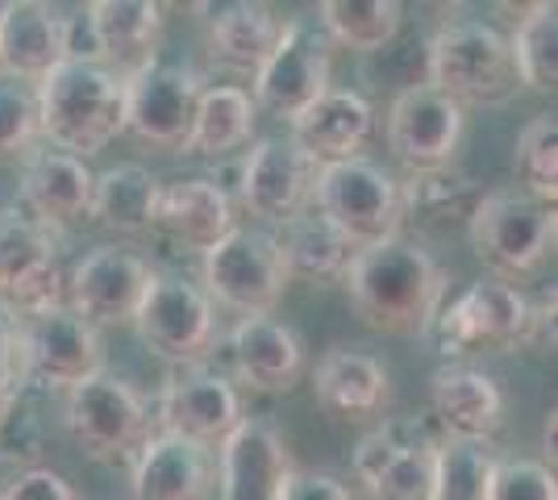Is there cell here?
I'll return each instance as SVG.
<instances>
[{"mask_svg": "<svg viewBox=\"0 0 558 500\" xmlns=\"http://www.w3.org/2000/svg\"><path fill=\"white\" fill-rule=\"evenodd\" d=\"M446 284L450 280L442 263L404 234L354 251L342 271L350 309L363 317V326L404 338L429 333L438 309L446 305Z\"/></svg>", "mask_w": 558, "mask_h": 500, "instance_id": "6da1fadb", "label": "cell"}, {"mask_svg": "<svg viewBox=\"0 0 558 500\" xmlns=\"http://www.w3.org/2000/svg\"><path fill=\"white\" fill-rule=\"evenodd\" d=\"M38 134L54 150H68L75 159L100 155L121 134V72L113 68H84L59 63L38 84Z\"/></svg>", "mask_w": 558, "mask_h": 500, "instance_id": "7a4b0ae2", "label": "cell"}, {"mask_svg": "<svg viewBox=\"0 0 558 500\" xmlns=\"http://www.w3.org/2000/svg\"><path fill=\"white\" fill-rule=\"evenodd\" d=\"M425 84L463 105H500L517 93L509 38L484 22H446L425 47Z\"/></svg>", "mask_w": 558, "mask_h": 500, "instance_id": "3957f363", "label": "cell"}, {"mask_svg": "<svg viewBox=\"0 0 558 500\" xmlns=\"http://www.w3.org/2000/svg\"><path fill=\"white\" fill-rule=\"evenodd\" d=\"M558 221L555 209L521 188L484 192L466 221V239L475 259L492 271V280H525L555 251Z\"/></svg>", "mask_w": 558, "mask_h": 500, "instance_id": "277c9868", "label": "cell"}, {"mask_svg": "<svg viewBox=\"0 0 558 500\" xmlns=\"http://www.w3.org/2000/svg\"><path fill=\"white\" fill-rule=\"evenodd\" d=\"M313 209L338 225V234L363 251L375 242H388L404 230V209H400V180L392 171L359 155L347 163L317 167L313 180Z\"/></svg>", "mask_w": 558, "mask_h": 500, "instance_id": "5b68a950", "label": "cell"}, {"mask_svg": "<svg viewBox=\"0 0 558 500\" xmlns=\"http://www.w3.org/2000/svg\"><path fill=\"white\" fill-rule=\"evenodd\" d=\"M125 105H121V134L159 150H184L205 80L167 59H146L134 72L121 75Z\"/></svg>", "mask_w": 558, "mask_h": 500, "instance_id": "8992f818", "label": "cell"}, {"mask_svg": "<svg viewBox=\"0 0 558 500\" xmlns=\"http://www.w3.org/2000/svg\"><path fill=\"white\" fill-rule=\"evenodd\" d=\"M63 417L84 454L109 467L134 463L138 447L150 438V413L142 397L125 380H117L113 371H96L84 383L68 388Z\"/></svg>", "mask_w": 558, "mask_h": 500, "instance_id": "52a82bcc", "label": "cell"}, {"mask_svg": "<svg viewBox=\"0 0 558 500\" xmlns=\"http://www.w3.org/2000/svg\"><path fill=\"white\" fill-rule=\"evenodd\" d=\"M205 296L242 313V317H271L279 305L288 276L276 259L271 234L258 225H233L221 242H213L201 259Z\"/></svg>", "mask_w": 558, "mask_h": 500, "instance_id": "ba28073f", "label": "cell"}, {"mask_svg": "<svg viewBox=\"0 0 558 500\" xmlns=\"http://www.w3.org/2000/svg\"><path fill=\"white\" fill-rule=\"evenodd\" d=\"M530 321H534V305L525 292H517L505 280H480L438 309L429 330L438 333V346L446 358L475 355V351H517L530 346Z\"/></svg>", "mask_w": 558, "mask_h": 500, "instance_id": "9c48e42d", "label": "cell"}, {"mask_svg": "<svg viewBox=\"0 0 558 500\" xmlns=\"http://www.w3.org/2000/svg\"><path fill=\"white\" fill-rule=\"evenodd\" d=\"M17 321V346H22V383L43 392H68L88 376L105 371V342L84 317L68 305L13 317Z\"/></svg>", "mask_w": 558, "mask_h": 500, "instance_id": "30bf717a", "label": "cell"}, {"mask_svg": "<svg viewBox=\"0 0 558 500\" xmlns=\"http://www.w3.org/2000/svg\"><path fill=\"white\" fill-rule=\"evenodd\" d=\"M63 263L54 230L9 205L0 209V309L9 317H29L63 305Z\"/></svg>", "mask_w": 558, "mask_h": 500, "instance_id": "8fae6325", "label": "cell"}, {"mask_svg": "<svg viewBox=\"0 0 558 500\" xmlns=\"http://www.w3.org/2000/svg\"><path fill=\"white\" fill-rule=\"evenodd\" d=\"M146 351L167 358L171 367H196L217 346V313L201 284H187L180 276H159L146 288L138 313L130 321Z\"/></svg>", "mask_w": 558, "mask_h": 500, "instance_id": "7c38bea8", "label": "cell"}, {"mask_svg": "<svg viewBox=\"0 0 558 500\" xmlns=\"http://www.w3.org/2000/svg\"><path fill=\"white\" fill-rule=\"evenodd\" d=\"M329 68H333V42L317 22H283L276 50L263 59L255 72V109H267L271 118L292 121L304 109L329 93Z\"/></svg>", "mask_w": 558, "mask_h": 500, "instance_id": "4fadbf2b", "label": "cell"}, {"mask_svg": "<svg viewBox=\"0 0 558 500\" xmlns=\"http://www.w3.org/2000/svg\"><path fill=\"white\" fill-rule=\"evenodd\" d=\"M313 180H317V163L292 138H258L238 159L233 205L276 225L283 217L301 214L304 205H313Z\"/></svg>", "mask_w": 558, "mask_h": 500, "instance_id": "5bb4252c", "label": "cell"}, {"mask_svg": "<svg viewBox=\"0 0 558 500\" xmlns=\"http://www.w3.org/2000/svg\"><path fill=\"white\" fill-rule=\"evenodd\" d=\"M150 280H155V271L146 259L130 255V251H117V246H96L93 255L75 263L63 305L75 317H84L93 330L130 326Z\"/></svg>", "mask_w": 558, "mask_h": 500, "instance_id": "9a60e30c", "label": "cell"}, {"mask_svg": "<svg viewBox=\"0 0 558 500\" xmlns=\"http://www.w3.org/2000/svg\"><path fill=\"white\" fill-rule=\"evenodd\" d=\"M463 109L450 96L434 93L429 84H413L404 93H396L384 134H388V150L400 163L413 171H438L450 167L459 138H463Z\"/></svg>", "mask_w": 558, "mask_h": 500, "instance_id": "2e32d148", "label": "cell"}, {"mask_svg": "<svg viewBox=\"0 0 558 500\" xmlns=\"http://www.w3.org/2000/svg\"><path fill=\"white\" fill-rule=\"evenodd\" d=\"M242 422V397L233 380L213 371L205 363L175 367L159 392V429L180 434L201 447H217Z\"/></svg>", "mask_w": 558, "mask_h": 500, "instance_id": "e0dca14e", "label": "cell"}, {"mask_svg": "<svg viewBox=\"0 0 558 500\" xmlns=\"http://www.w3.org/2000/svg\"><path fill=\"white\" fill-rule=\"evenodd\" d=\"M217 492L221 500H276L279 484L296 472L288 442L271 422L242 417L217 442Z\"/></svg>", "mask_w": 558, "mask_h": 500, "instance_id": "ac0fdd59", "label": "cell"}, {"mask_svg": "<svg viewBox=\"0 0 558 500\" xmlns=\"http://www.w3.org/2000/svg\"><path fill=\"white\" fill-rule=\"evenodd\" d=\"M93 167L75 159L68 150L34 146L22 159V180H17V209L54 225H80L93 217Z\"/></svg>", "mask_w": 558, "mask_h": 500, "instance_id": "d6986e66", "label": "cell"}, {"mask_svg": "<svg viewBox=\"0 0 558 500\" xmlns=\"http://www.w3.org/2000/svg\"><path fill=\"white\" fill-rule=\"evenodd\" d=\"M217 488V454L180 434H150L130 463L134 500H209Z\"/></svg>", "mask_w": 558, "mask_h": 500, "instance_id": "ffe728a7", "label": "cell"}, {"mask_svg": "<svg viewBox=\"0 0 558 500\" xmlns=\"http://www.w3.org/2000/svg\"><path fill=\"white\" fill-rule=\"evenodd\" d=\"M251 392H292L304 376V342L276 317H242L230 333V371Z\"/></svg>", "mask_w": 558, "mask_h": 500, "instance_id": "44dd1931", "label": "cell"}, {"mask_svg": "<svg viewBox=\"0 0 558 500\" xmlns=\"http://www.w3.org/2000/svg\"><path fill=\"white\" fill-rule=\"evenodd\" d=\"M429 401L434 417L446 429V438H463V442H488L505 429L509 401L500 392V383L480 367L463 363H446L429 380Z\"/></svg>", "mask_w": 558, "mask_h": 500, "instance_id": "7402d4cb", "label": "cell"}, {"mask_svg": "<svg viewBox=\"0 0 558 500\" xmlns=\"http://www.w3.org/2000/svg\"><path fill=\"white\" fill-rule=\"evenodd\" d=\"M375 134V109L367 96L350 93V88H329L322 93L301 118L292 121V143L317 167L347 163L359 159L363 146Z\"/></svg>", "mask_w": 558, "mask_h": 500, "instance_id": "603a6c76", "label": "cell"}, {"mask_svg": "<svg viewBox=\"0 0 558 500\" xmlns=\"http://www.w3.org/2000/svg\"><path fill=\"white\" fill-rule=\"evenodd\" d=\"M313 397L338 422H372L392 401L388 367L367 351L338 346L313 371Z\"/></svg>", "mask_w": 558, "mask_h": 500, "instance_id": "cb8c5ba5", "label": "cell"}, {"mask_svg": "<svg viewBox=\"0 0 558 500\" xmlns=\"http://www.w3.org/2000/svg\"><path fill=\"white\" fill-rule=\"evenodd\" d=\"M233 225V200L217 188L205 175H192V180H175V184H163L159 188V200H155V225L167 239H175L180 246H192V251H209L213 242H221Z\"/></svg>", "mask_w": 558, "mask_h": 500, "instance_id": "d4e9b609", "label": "cell"}, {"mask_svg": "<svg viewBox=\"0 0 558 500\" xmlns=\"http://www.w3.org/2000/svg\"><path fill=\"white\" fill-rule=\"evenodd\" d=\"M267 234H271L276 259L288 280H333V276L342 280L350 255H354V246L338 234V225L317 214L313 205L276 221Z\"/></svg>", "mask_w": 558, "mask_h": 500, "instance_id": "484cf974", "label": "cell"}, {"mask_svg": "<svg viewBox=\"0 0 558 500\" xmlns=\"http://www.w3.org/2000/svg\"><path fill=\"white\" fill-rule=\"evenodd\" d=\"M59 63V13L43 0L0 4V72L38 84Z\"/></svg>", "mask_w": 558, "mask_h": 500, "instance_id": "4316f807", "label": "cell"}, {"mask_svg": "<svg viewBox=\"0 0 558 500\" xmlns=\"http://www.w3.org/2000/svg\"><path fill=\"white\" fill-rule=\"evenodd\" d=\"M201 13H213L209 25V54L213 63L230 68V72H251L255 75L263 68V59L276 50L279 42V22L267 4H201Z\"/></svg>", "mask_w": 558, "mask_h": 500, "instance_id": "83f0119b", "label": "cell"}, {"mask_svg": "<svg viewBox=\"0 0 558 500\" xmlns=\"http://www.w3.org/2000/svg\"><path fill=\"white\" fill-rule=\"evenodd\" d=\"M163 4L150 0H96L88 4V17L105 50V68L113 72H134L138 63L155 59V42L163 34Z\"/></svg>", "mask_w": 558, "mask_h": 500, "instance_id": "f1b7e54d", "label": "cell"}, {"mask_svg": "<svg viewBox=\"0 0 558 500\" xmlns=\"http://www.w3.org/2000/svg\"><path fill=\"white\" fill-rule=\"evenodd\" d=\"M484 200V184L459 167L438 171H413L400 184V209L404 221H417L421 230H450L454 221H471L475 205Z\"/></svg>", "mask_w": 558, "mask_h": 500, "instance_id": "f546056e", "label": "cell"}, {"mask_svg": "<svg viewBox=\"0 0 558 500\" xmlns=\"http://www.w3.org/2000/svg\"><path fill=\"white\" fill-rule=\"evenodd\" d=\"M159 188L163 184L142 163L109 167L105 175H96L93 184V217L113 234H130V239L150 234Z\"/></svg>", "mask_w": 558, "mask_h": 500, "instance_id": "4dcf8cb0", "label": "cell"}, {"mask_svg": "<svg viewBox=\"0 0 558 500\" xmlns=\"http://www.w3.org/2000/svg\"><path fill=\"white\" fill-rule=\"evenodd\" d=\"M258 109L246 88L238 84H213L201 93L196 121L180 155H230L238 146L251 143Z\"/></svg>", "mask_w": 558, "mask_h": 500, "instance_id": "1f68e13d", "label": "cell"}, {"mask_svg": "<svg viewBox=\"0 0 558 500\" xmlns=\"http://www.w3.org/2000/svg\"><path fill=\"white\" fill-rule=\"evenodd\" d=\"M317 13V25L326 29L329 42L363 54L388 47L404 22V9L396 0H326Z\"/></svg>", "mask_w": 558, "mask_h": 500, "instance_id": "d6a6232c", "label": "cell"}, {"mask_svg": "<svg viewBox=\"0 0 558 500\" xmlns=\"http://www.w3.org/2000/svg\"><path fill=\"white\" fill-rule=\"evenodd\" d=\"M517 84L534 93H555L558 88V9L550 0L530 4L525 17L509 38Z\"/></svg>", "mask_w": 558, "mask_h": 500, "instance_id": "836d02e7", "label": "cell"}, {"mask_svg": "<svg viewBox=\"0 0 558 500\" xmlns=\"http://www.w3.org/2000/svg\"><path fill=\"white\" fill-rule=\"evenodd\" d=\"M496 454L484 442L446 438L434 454V500H488Z\"/></svg>", "mask_w": 558, "mask_h": 500, "instance_id": "e575fe53", "label": "cell"}, {"mask_svg": "<svg viewBox=\"0 0 558 500\" xmlns=\"http://www.w3.org/2000/svg\"><path fill=\"white\" fill-rule=\"evenodd\" d=\"M512 175L525 196H534L542 205L555 209L558 200V118L555 113H537L521 134L512 150Z\"/></svg>", "mask_w": 558, "mask_h": 500, "instance_id": "d590c367", "label": "cell"}, {"mask_svg": "<svg viewBox=\"0 0 558 500\" xmlns=\"http://www.w3.org/2000/svg\"><path fill=\"white\" fill-rule=\"evenodd\" d=\"M43 388L22 383L4 405H0V463H22L43 467L38 459L47 454V417H43Z\"/></svg>", "mask_w": 558, "mask_h": 500, "instance_id": "8d00e7d4", "label": "cell"}, {"mask_svg": "<svg viewBox=\"0 0 558 500\" xmlns=\"http://www.w3.org/2000/svg\"><path fill=\"white\" fill-rule=\"evenodd\" d=\"M38 93L34 84L0 72V159L29 155L38 143Z\"/></svg>", "mask_w": 558, "mask_h": 500, "instance_id": "74e56055", "label": "cell"}, {"mask_svg": "<svg viewBox=\"0 0 558 500\" xmlns=\"http://www.w3.org/2000/svg\"><path fill=\"white\" fill-rule=\"evenodd\" d=\"M434 454L438 451H400L367 488L372 500H434Z\"/></svg>", "mask_w": 558, "mask_h": 500, "instance_id": "f35d334b", "label": "cell"}, {"mask_svg": "<svg viewBox=\"0 0 558 500\" xmlns=\"http://www.w3.org/2000/svg\"><path fill=\"white\" fill-rule=\"evenodd\" d=\"M488 500H558L555 472L534 459H496Z\"/></svg>", "mask_w": 558, "mask_h": 500, "instance_id": "ab89813d", "label": "cell"}, {"mask_svg": "<svg viewBox=\"0 0 558 500\" xmlns=\"http://www.w3.org/2000/svg\"><path fill=\"white\" fill-rule=\"evenodd\" d=\"M59 54H63V63L105 68V50H100L88 9H80L75 17H59Z\"/></svg>", "mask_w": 558, "mask_h": 500, "instance_id": "60d3db41", "label": "cell"}, {"mask_svg": "<svg viewBox=\"0 0 558 500\" xmlns=\"http://www.w3.org/2000/svg\"><path fill=\"white\" fill-rule=\"evenodd\" d=\"M396 454H400V447L392 442V434L379 426V429H372L359 447H354V479L363 484V488H372L375 479L384 476V467L392 463Z\"/></svg>", "mask_w": 558, "mask_h": 500, "instance_id": "b9f144b4", "label": "cell"}, {"mask_svg": "<svg viewBox=\"0 0 558 500\" xmlns=\"http://www.w3.org/2000/svg\"><path fill=\"white\" fill-rule=\"evenodd\" d=\"M0 500H75V492H71V484L59 472L29 467V472H22V476L0 492Z\"/></svg>", "mask_w": 558, "mask_h": 500, "instance_id": "7bdbcfd3", "label": "cell"}, {"mask_svg": "<svg viewBox=\"0 0 558 500\" xmlns=\"http://www.w3.org/2000/svg\"><path fill=\"white\" fill-rule=\"evenodd\" d=\"M276 500H350V488L338 476L326 472H292V476L279 484Z\"/></svg>", "mask_w": 558, "mask_h": 500, "instance_id": "ee69618b", "label": "cell"}, {"mask_svg": "<svg viewBox=\"0 0 558 500\" xmlns=\"http://www.w3.org/2000/svg\"><path fill=\"white\" fill-rule=\"evenodd\" d=\"M22 388V346H17V321L0 309V405Z\"/></svg>", "mask_w": 558, "mask_h": 500, "instance_id": "f6af8a7d", "label": "cell"}, {"mask_svg": "<svg viewBox=\"0 0 558 500\" xmlns=\"http://www.w3.org/2000/svg\"><path fill=\"white\" fill-rule=\"evenodd\" d=\"M555 422H558V413L550 408L546 422H542V442H546V467H550V472H555Z\"/></svg>", "mask_w": 558, "mask_h": 500, "instance_id": "bcb514c9", "label": "cell"}]
</instances>
